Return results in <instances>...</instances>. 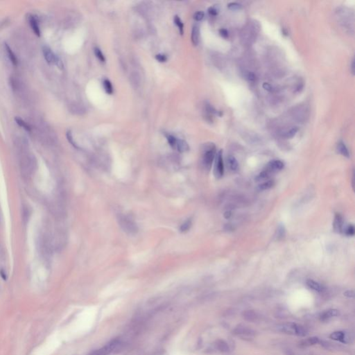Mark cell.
Returning <instances> with one entry per match:
<instances>
[{
    "instance_id": "obj_1",
    "label": "cell",
    "mask_w": 355,
    "mask_h": 355,
    "mask_svg": "<svg viewBox=\"0 0 355 355\" xmlns=\"http://www.w3.org/2000/svg\"><path fill=\"white\" fill-rule=\"evenodd\" d=\"M278 331L289 335L297 336H304L307 334V330L303 326L294 322H286L277 327Z\"/></svg>"
},
{
    "instance_id": "obj_2",
    "label": "cell",
    "mask_w": 355,
    "mask_h": 355,
    "mask_svg": "<svg viewBox=\"0 0 355 355\" xmlns=\"http://www.w3.org/2000/svg\"><path fill=\"white\" fill-rule=\"evenodd\" d=\"M216 156V147L214 144L210 143L205 144L203 148V164L205 168L209 170L211 168L213 161Z\"/></svg>"
},
{
    "instance_id": "obj_3",
    "label": "cell",
    "mask_w": 355,
    "mask_h": 355,
    "mask_svg": "<svg viewBox=\"0 0 355 355\" xmlns=\"http://www.w3.org/2000/svg\"><path fill=\"white\" fill-rule=\"evenodd\" d=\"M120 345V342L118 340H113L104 345V347L95 350L88 355H108L115 350Z\"/></svg>"
},
{
    "instance_id": "obj_4",
    "label": "cell",
    "mask_w": 355,
    "mask_h": 355,
    "mask_svg": "<svg viewBox=\"0 0 355 355\" xmlns=\"http://www.w3.org/2000/svg\"><path fill=\"white\" fill-rule=\"evenodd\" d=\"M119 222L123 230L130 233H135L137 232V227L136 224L132 221L131 219L126 216H121L119 218Z\"/></svg>"
},
{
    "instance_id": "obj_5",
    "label": "cell",
    "mask_w": 355,
    "mask_h": 355,
    "mask_svg": "<svg viewBox=\"0 0 355 355\" xmlns=\"http://www.w3.org/2000/svg\"><path fill=\"white\" fill-rule=\"evenodd\" d=\"M214 173L215 177L216 178H221L222 176H223L224 164L223 160V155H222V151H219L216 156Z\"/></svg>"
},
{
    "instance_id": "obj_6",
    "label": "cell",
    "mask_w": 355,
    "mask_h": 355,
    "mask_svg": "<svg viewBox=\"0 0 355 355\" xmlns=\"http://www.w3.org/2000/svg\"><path fill=\"white\" fill-rule=\"evenodd\" d=\"M233 334L243 338H251L255 336V332L248 327L238 325L233 330Z\"/></svg>"
},
{
    "instance_id": "obj_7",
    "label": "cell",
    "mask_w": 355,
    "mask_h": 355,
    "mask_svg": "<svg viewBox=\"0 0 355 355\" xmlns=\"http://www.w3.org/2000/svg\"><path fill=\"white\" fill-rule=\"evenodd\" d=\"M43 53H44L45 60L47 61L48 63L56 64L58 67H63V64H62V62L60 61V59L54 54V52L52 51L49 47H44V49H43Z\"/></svg>"
},
{
    "instance_id": "obj_8",
    "label": "cell",
    "mask_w": 355,
    "mask_h": 355,
    "mask_svg": "<svg viewBox=\"0 0 355 355\" xmlns=\"http://www.w3.org/2000/svg\"><path fill=\"white\" fill-rule=\"evenodd\" d=\"M330 338L343 343H349L350 342V339H351L347 333L342 331L334 332L330 334Z\"/></svg>"
},
{
    "instance_id": "obj_9",
    "label": "cell",
    "mask_w": 355,
    "mask_h": 355,
    "mask_svg": "<svg viewBox=\"0 0 355 355\" xmlns=\"http://www.w3.org/2000/svg\"><path fill=\"white\" fill-rule=\"evenodd\" d=\"M284 166H285V164L281 160H272L268 164L266 170L269 171L270 173H274L276 172V171L282 170L284 168Z\"/></svg>"
},
{
    "instance_id": "obj_10",
    "label": "cell",
    "mask_w": 355,
    "mask_h": 355,
    "mask_svg": "<svg viewBox=\"0 0 355 355\" xmlns=\"http://www.w3.org/2000/svg\"><path fill=\"white\" fill-rule=\"evenodd\" d=\"M338 315H339V312L337 310L331 309V310H326L321 313V314L320 315V320L323 322L327 321V320H330L331 318L337 316Z\"/></svg>"
},
{
    "instance_id": "obj_11",
    "label": "cell",
    "mask_w": 355,
    "mask_h": 355,
    "mask_svg": "<svg viewBox=\"0 0 355 355\" xmlns=\"http://www.w3.org/2000/svg\"><path fill=\"white\" fill-rule=\"evenodd\" d=\"M28 20L32 30L34 31V33H35L38 36H40V26H39L38 20V18L36 17V16L33 15H29Z\"/></svg>"
},
{
    "instance_id": "obj_12",
    "label": "cell",
    "mask_w": 355,
    "mask_h": 355,
    "mask_svg": "<svg viewBox=\"0 0 355 355\" xmlns=\"http://www.w3.org/2000/svg\"><path fill=\"white\" fill-rule=\"evenodd\" d=\"M242 317L245 320L248 322H255L259 318V316L256 311L253 310H246L242 313Z\"/></svg>"
},
{
    "instance_id": "obj_13",
    "label": "cell",
    "mask_w": 355,
    "mask_h": 355,
    "mask_svg": "<svg viewBox=\"0 0 355 355\" xmlns=\"http://www.w3.org/2000/svg\"><path fill=\"white\" fill-rule=\"evenodd\" d=\"M343 221L342 216L340 214H336L333 223L334 230L336 232H341L343 231Z\"/></svg>"
},
{
    "instance_id": "obj_14",
    "label": "cell",
    "mask_w": 355,
    "mask_h": 355,
    "mask_svg": "<svg viewBox=\"0 0 355 355\" xmlns=\"http://www.w3.org/2000/svg\"><path fill=\"white\" fill-rule=\"evenodd\" d=\"M199 37H200V30L199 27L197 25H194L192 28V42L194 45H197L199 42Z\"/></svg>"
},
{
    "instance_id": "obj_15",
    "label": "cell",
    "mask_w": 355,
    "mask_h": 355,
    "mask_svg": "<svg viewBox=\"0 0 355 355\" xmlns=\"http://www.w3.org/2000/svg\"><path fill=\"white\" fill-rule=\"evenodd\" d=\"M337 151L338 152L343 155V156L344 157H350V153H349V151H348L347 148L346 147V146H345V143L343 142L342 141H340L337 144Z\"/></svg>"
},
{
    "instance_id": "obj_16",
    "label": "cell",
    "mask_w": 355,
    "mask_h": 355,
    "mask_svg": "<svg viewBox=\"0 0 355 355\" xmlns=\"http://www.w3.org/2000/svg\"><path fill=\"white\" fill-rule=\"evenodd\" d=\"M176 148L179 151V152L183 153L188 151L189 149V146L188 145V144H187L185 140H182V139H178L177 143H176Z\"/></svg>"
},
{
    "instance_id": "obj_17",
    "label": "cell",
    "mask_w": 355,
    "mask_h": 355,
    "mask_svg": "<svg viewBox=\"0 0 355 355\" xmlns=\"http://www.w3.org/2000/svg\"><path fill=\"white\" fill-rule=\"evenodd\" d=\"M216 347L220 352H230V347L225 341L223 340H217L216 342Z\"/></svg>"
},
{
    "instance_id": "obj_18",
    "label": "cell",
    "mask_w": 355,
    "mask_h": 355,
    "mask_svg": "<svg viewBox=\"0 0 355 355\" xmlns=\"http://www.w3.org/2000/svg\"><path fill=\"white\" fill-rule=\"evenodd\" d=\"M307 285L312 290H314L317 292H321L322 291V287L319 283L313 280H308L307 281Z\"/></svg>"
},
{
    "instance_id": "obj_19",
    "label": "cell",
    "mask_w": 355,
    "mask_h": 355,
    "mask_svg": "<svg viewBox=\"0 0 355 355\" xmlns=\"http://www.w3.org/2000/svg\"><path fill=\"white\" fill-rule=\"evenodd\" d=\"M228 162L229 167H230L231 170L232 171H236L237 170L238 167H239V164H238L237 160H236L234 156L230 155V156L228 157Z\"/></svg>"
},
{
    "instance_id": "obj_20",
    "label": "cell",
    "mask_w": 355,
    "mask_h": 355,
    "mask_svg": "<svg viewBox=\"0 0 355 355\" xmlns=\"http://www.w3.org/2000/svg\"><path fill=\"white\" fill-rule=\"evenodd\" d=\"M274 185H275L274 180H268V181H266L262 183V184H260L258 186L257 189L260 190V191H264V190H267V189L272 188Z\"/></svg>"
},
{
    "instance_id": "obj_21",
    "label": "cell",
    "mask_w": 355,
    "mask_h": 355,
    "mask_svg": "<svg viewBox=\"0 0 355 355\" xmlns=\"http://www.w3.org/2000/svg\"><path fill=\"white\" fill-rule=\"evenodd\" d=\"M5 48H6V52H7V54H8L9 59H10L11 61L12 62V63L13 64V65H16L17 64V57H16L15 54L13 53L12 49H11L10 47H9L7 44H5Z\"/></svg>"
},
{
    "instance_id": "obj_22",
    "label": "cell",
    "mask_w": 355,
    "mask_h": 355,
    "mask_svg": "<svg viewBox=\"0 0 355 355\" xmlns=\"http://www.w3.org/2000/svg\"><path fill=\"white\" fill-rule=\"evenodd\" d=\"M297 131H298V128L296 126L292 127L289 130H286L285 132H284L282 133V136L287 139L292 138V137H294L295 135H296Z\"/></svg>"
},
{
    "instance_id": "obj_23",
    "label": "cell",
    "mask_w": 355,
    "mask_h": 355,
    "mask_svg": "<svg viewBox=\"0 0 355 355\" xmlns=\"http://www.w3.org/2000/svg\"><path fill=\"white\" fill-rule=\"evenodd\" d=\"M103 86L106 92L108 95H112L113 93V87L111 82L108 79H104L103 81Z\"/></svg>"
},
{
    "instance_id": "obj_24",
    "label": "cell",
    "mask_w": 355,
    "mask_h": 355,
    "mask_svg": "<svg viewBox=\"0 0 355 355\" xmlns=\"http://www.w3.org/2000/svg\"><path fill=\"white\" fill-rule=\"evenodd\" d=\"M319 342L320 340L318 337H311L307 338V339H306L305 341H302V343L304 346H310V345L317 344V343Z\"/></svg>"
},
{
    "instance_id": "obj_25",
    "label": "cell",
    "mask_w": 355,
    "mask_h": 355,
    "mask_svg": "<svg viewBox=\"0 0 355 355\" xmlns=\"http://www.w3.org/2000/svg\"><path fill=\"white\" fill-rule=\"evenodd\" d=\"M130 81H131V83L132 85H133L135 87H137L138 86H139V84H140V76H139V75L137 74V72H133L132 73V74L130 75Z\"/></svg>"
},
{
    "instance_id": "obj_26",
    "label": "cell",
    "mask_w": 355,
    "mask_h": 355,
    "mask_svg": "<svg viewBox=\"0 0 355 355\" xmlns=\"http://www.w3.org/2000/svg\"><path fill=\"white\" fill-rule=\"evenodd\" d=\"M173 20H174V23H175V24H176V26H178V29H179L180 33L182 35L183 33H184V24H183L182 20L180 19V17H178V15L174 16Z\"/></svg>"
},
{
    "instance_id": "obj_27",
    "label": "cell",
    "mask_w": 355,
    "mask_h": 355,
    "mask_svg": "<svg viewBox=\"0 0 355 355\" xmlns=\"http://www.w3.org/2000/svg\"><path fill=\"white\" fill-rule=\"evenodd\" d=\"M192 224V222L191 219L187 220V221H185L184 223L182 224L181 226L180 227V231L181 232H187V231H188L190 229V228H191Z\"/></svg>"
},
{
    "instance_id": "obj_28",
    "label": "cell",
    "mask_w": 355,
    "mask_h": 355,
    "mask_svg": "<svg viewBox=\"0 0 355 355\" xmlns=\"http://www.w3.org/2000/svg\"><path fill=\"white\" fill-rule=\"evenodd\" d=\"M15 120L18 125L20 126H21L22 128H24V129H26V130H28V131H30L31 130V126H29L28 123L26 122H25V121L22 120L21 118L20 117H15Z\"/></svg>"
},
{
    "instance_id": "obj_29",
    "label": "cell",
    "mask_w": 355,
    "mask_h": 355,
    "mask_svg": "<svg viewBox=\"0 0 355 355\" xmlns=\"http://www.w3.org/2000/svg\"><path fill=\"white\" fill-rule=\"evenodd\" d=\"M271 174V173H270L269 171L266 169V170L263 171L262 172H261L260 174H259V175H257V176L256 177L255 179H256V180H257V181L264 180L265 179H266V178H268L269 177H270Z\"/></svg>"
},
{
    "instance_id": "obj_30",
    "label": "cell",
    "mask_w": 355,
    "mask_h": 355,
    "mask_svg": "<svg viewBox=\"0 0 355 355\" xmlns=\"http://www.w3.org/2000/svg\"><path fill=\"white\" fill-rule=\"evenodd\" d=\"M95 56H97V58L101 62H102V63H104L105 61H106V58H105V56L104 54L102 53V51H101V49L99 48L98 47H95Z\"/></svg>"
},
{
    "instance_id": "obj_31",
    "label": "cell",
    "mask_w": 355,
    "mask_h": 355,
    "mask_svg": "<svg viewBox=\"0 0 355 355\" xmlns=\"http://www.w3.org/2000/svg\"><path fill=\"white\" fill-rule=\"evenodd\" d=\"M285 236V229L284 226H279L277 230V236L278 239H281Z\"/></svg>"
},
{
    "instance_id": "obj_32",
    "label": "cell",
    "mask_w": 355,
    "mask_h": 355,
    "mask_svg": "<svg viewBox=\"0 0 355 355\" xmlns=\"http://www.w3.org/2000/svg\"><path fill=\"white\" fill-rule=\"evenodd\" d=\"M177 140H178L177 138H176V137L173 135H169L167 136V141H168L169 145H170L171 147L173 148H176Z\"/></svg>"
},
{
    "instance_id": "obj_33",
    "label": "cell",
    "mask_w": 355,
    "mask_h": 355,
    "mask_svg": "<svg viewBox=\"0 0 355 355\" xmlns=\"http://www.w3.org/2000/svg\"><path fill=\"white\" fill-rule=\"evenodd\" d=\"M228 7L229 9L232 11H238L241 8V5L239 3H236V2H232V3L228 4Z\"/></svg>"
},
{
    "instance_id": "obj_34",
    "label": "cell",
    "mask_w": 355,
    "mask_h": 355,
    "mask_svg": "<svg viewBox=\"0 0 355 355\" xmlns=\"http://www.w3.org/2000/svg\"><path fill=\"white\" fill-rule=\"evenodd\" d=\"M204 16V13L202 12V11H198V12H196L195 14H194V18L196 21H201V20H202L203 19Z\"/></svg>"
},
{
    "instance_id": "obj_35",
    "label": "cell",
    "mask_w": 355,
    "mask_h": 355,
    "mask_svg": "<svg viewBox=\"0 0 355 355\" xmlns=\"http://www.w3.org/2000/svg\"><path fill=\"white\" fill-rule=\"evenodd\" d=\"M345 234L348 236H353L354 235V228L353 226L350 225L345 230Z\"/></svg>"
},
{
    "instance_id": "obj_36",
    "label": "cell",
    "mask_w": 355,
    "mask_h": 355,
    "mask_svg": "<svg viewBox=\"0 0 355 355\" xmlns=\"http://www.w3.org/2000/svg\"><path fill=\"white\" fill-rule=\"evenodd\" d=\"M155 58H156L157 61H158L160 63H164V62H166L167 61V56H165L164 54H157L156 56H155Z\"/></svg>"
},
{
    "instance_id": "obj_37",
    "label": "cell",
    "mask_w": 355,
    "mask_h": 355,
    "mask_svg": "<svg viewBox=\"0 0 355 355\" xmlns=\"http://www.w3.org/2000/svg\"><path fill=\"white\" fill-rule=\"evenodd\" d=\"M246 79L248 80L249 81L253 82V81H255L256 76H255V74H254V73L249 72H248L246 74Z\"/></svg>"
},
{
    "instance_id": "obj_38",
    "label": "cell",
    "mask_w": 355,
    "mask_h": 355,
    "mask_svg": "<svg viewBox=\"0 0 355 355\" xmlns=\"http://www.w3.org/2000/svg\"><path fill=\"white\" fill-rule=\"evenodd\" d=\"M208 13H210V15H211L212 16H216L218 15L219 13V10L217 9L216 7H210L208 9Z\"/></svg>"
},
{
    "instance_id": "obj_39",
    "label": "cell",
    "mask_w": 355,
    "mask_h": 355,
    "mask_svg": "<svg viewBox=\"0 0 355 355\" xmlns=\"http://www.w3.org/2000/svg\"><path fill=\"white\" fill-rule=\"evenodd\" d=\"M219 33L222 37L224 38H227L228 37V31L225 29H221L219 30Z\"/></svg>"
},
{
    "instance_id": "obj_40",
    "label": "cell",
    "mask_w": 355,
    "mask_h": 355,
    "mask_svg": "<svg viewBox=\"0 0 355 355\" xmlns=\"http://www.w3.org/2000/svg\"><path fill=\"white\" fill-rule=\"evenodd\" d=\"M263 88H264V89H265L266 90H267L269 92L273 91V88H272L271 85H270L269 83H264V84H263Z\"/></svg>"
},
{
    "instance_id": "obj_41",
    "label": "cell",
    "mask_w": 355,
    "mask_h": 355,
    "mask_svg": "<svg viewBox=\"0 0 355 355\" xmlns=\"http://www.w3.org/2000/svg\"><path fill=\"white\" fill-rule=\"evenodd\" d=\"M344 295L347 297H353L354 295V293L352 290H348L344 293Z\"/></svg>"
},
{
    "instance_id": "obj_42",
    "label": "cell",
    "mask_w": 355,
    "mask_h": 355,
    "mask_svg": "<svg viewBox=\"0 0 355 355\" xmlns=\"http://www.w3.org/2000/svg\"><path fill=\"white\" fill-rule=\"evenodd\" d=\"M351 72L352 73V74H354V59H352V63H351Z\"/></svg>"
},
{
    "instance_id": "obj_43",
    "label": "cell",
    "mask_w": 355,
    "mask_h": 355,
    "mask_svg": "<svg viewBox=\"0 0 355 355\" xmlns=\"http://www.w3.org/2000/svg\"><path fill=\"white\" fill-rule=\"evenodd\" d=\"M231 216V212H226L225 214H224V217H225L226 219H229L230 217Z\"/></svg>"
},
{
    "instance_id": "obj_44",
    "label": "cell",
    "mask_w": 355,
    "mask_h": 355,
    "mask_svg": "<svg viewBox=\"0 0 355 355\" xmlns=\"http://www.w3.org/2000/svg\"><path fill=\"white\" fill-rule=\"evenodd\" d=\"M0 273L2 274L1 276H2V277H3V278H4V279H6V276H5V274H6L5 272H4V271H1V272H0Z\"/></svg>"
}]
</instances>
